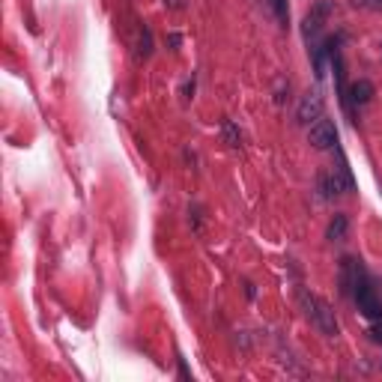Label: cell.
Instances as JSON below:
<instances>
[{"instance_id": "cell-3", "label": "cell", "mask_w": 382, "mask_h": 382, "mask_svg": "<svg viewBox=\"0 0 382 382\" xmlns=\"http://www.w3.org/2000/svg\"><path fill=\"white\" fill-rule=\"evenodd\" d=\"M358 308H362V311L367 313V317H370V320H374V317H379V313H382V308H379V302L374 299V293H370V290H367V287H358Z\"/></svg>"}, {"instance_id": "cell-1", "label": "cell", "mask_w": 382, "mask_h": 382, "mask_svg": "<svg viewBox=\"0 0 382 382\" xmlns=\"http://www.w3.org/2000/svg\"><path fill=\"white\" fill-rule=\"evenodd\" d=\"M308 141H311V147H317V150H329V147H334V141H338V132H334L329 120H317L308 132Z\"/></svg>"}, {"instance_id": "cell-5", "label": "cell", "mask_w": 382, "mask_h": 382, "mask_svg": "<svg viewBox=\"0 0 382 382\" xmlns=\"http://www.w3.org/2000/svg\"><path fill=\"white\" fill-rule=\"evenodd\" d=\"M344 233H346V218L334 215V221L329 224V239H344Z\"/></svg>"}, {"instance_id": "cell-6", "label": "cell", "mask_w": 382, "mask_h": 382, "mask_svg": "<svg viewBox=\"0 0 382 382\" xmlns=\"http://www.w3.org/2000/svg\"><path fill=\"white\" fill-rule=\"evenodd\" d=\"M374 338L382 341V313H379V317H374Z\"/></svg>"}, {"instance_id": "cell-4", "label": "cell", "mask_w": 382, "mask_h": 382, "mask_svg": "<svg viewBox=\"0 0 382 382\" xmlns=\"http://www.w3.org/2000/svg\"><path fill=\"white\" fill-rule=\"evenodd\" d=\"M350 96H353V102L365 105V102H370V96H374V87H370V81H355L350 87Z\"/></svg>"}, {"instance_id": "cell-2", "label": "cell", "mask_w": 382, "mask_h": 382, "mask_svg": "<svg viewBox=\"0 0 382 382\" xmlns=\"http://www.w3.org/2000/svg\"><path fill=\"white\" fill-rule=\"evenodd\" d=\"M320 114H323V99L317 93H311L305 102H302V108H299V120L311 122V120H320Z\"/></svg>"}]
</instances>
